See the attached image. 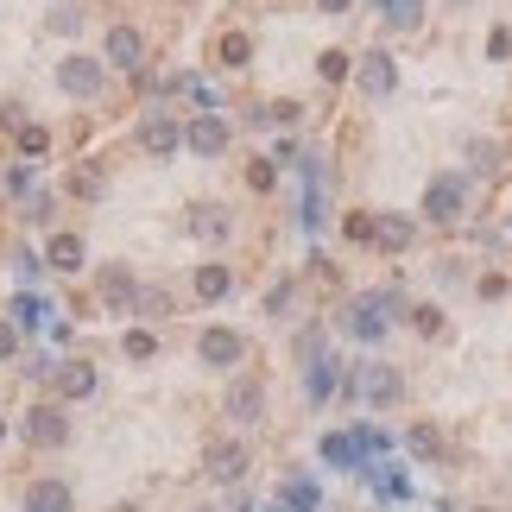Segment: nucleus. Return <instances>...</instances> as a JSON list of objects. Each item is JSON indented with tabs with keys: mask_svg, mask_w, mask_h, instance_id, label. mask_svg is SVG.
I'll use <instances>...</instances> for the list:
<instances>
[{
	"mask_svg": "<svg viewBox=\"0 0 512 512\" xmlns=\"http://www.w3.org/2000/svg\"><path fill=\"white\" fill-rule=\"evenodd\" d=\"M95 298H102L108 317H133V310H140V279H133V266L108 260L102 272H95Z\"/></svg>",
	"mask_w": 512,
	"mask_h": 512,
	"instance_id": "8",
	"label": "nucleus"
},
{
	"mask_svg": "<svg viewBox=\"0 0 512 512\" xmlns=\"http://www.w3.org/2000/svg\"><path fill=\"white\" fill-rule=\"evenodd\" d=\"M19 437H26V449H38V456H57V449H70L76 424H70V405L64 399H38L19 411Z\"/></svg>",
	"mask_w": 512,
	"mask_h": 512,
	"instance_id": "1",
	"label": "nucleus"
},
{
	"mask_svg": "<svg viewBox=\"0 0 512 512\" xmlns=\"http://www.w3.org/2000/svg\"><path fill=\"white\" fill-rule=\"evenodd\" d=\"M121 354H127L133 367L159 361V336H152V329H121Z\"/></svg>",
	"mask_w": 512,
	"mask_h": 512,
	"instance_id": "27",
	"label": "nucleus"
},
{
	"mask_svg": "<svg viewBox=\"0 0 512 512\" xmlns=\"http://www.w3.org/2000/svg\"><path fill=\"white\" fill-rule=\"evenodd\" d=\"M291 361H298V367H317V361H323V323H304V329H298Z\"/></svg>",
	"mask_w": 512,
	"mask_h": 512,
	"instance_id": "31",
	"label": "nucleus"
},
{
	"mask_svg": "<svg viewBox=\"0 0 512 512\" xmlns=\"http://www.w3.org/2000/svg\"><path fill=\"white\" fill-rule=\"evenodd\" d=\"M354 89H361L367 102H386V95L399 89V57H392V51H367V57H354Z\"/></svg>",
	"mask_w": 512,
	"mask_h": 512,
	"instance_id": "11",
	"label": "nucleus"
},
{
	"mask_svg": "<svg viewBox=\"0 0 512 512\" xmlns=\"http://www.w3.org/2000/svg\"><path fill=\"white\" fill-rule=\"evenodd\" d=\"M386 310H399V298H392V291L354 298V304H348V336H354V342H380L386 329H392V317H386Z\"/></svg>",
	"mask_w": 512,
	"mask_h": 512,
	"instance_id": "9",
	"label": "nucleus"
},
{
	"mask_svg": "<svg viewBox=\"0 0 512 512\" xmlns=\"http://www.w3.org/2000/svg\"><path fill=\"white\" fill-rule=\"evenodd\" d=\"M462 159H468V165H475V171L487 177V171H500V159H506V152H500V140H487V133H481V140H468V146H462Z\"/></svg>",
	"mask_w": 512,
	"mask_h": 512,
	"instance_id": "32",
	"label": "nucleus"
},
{
	"mask_svg": "<svg viewBox=\"0 0 512 512\" xmlns=\"http://www.w3.org/2000/svg\"><path fill=\"white\" fill-rule=\"evenodd\" d=\"M241 361H247V336H241V329H228V323L196 329V367H209V373H241Z\"/></svg>",
	"mask_w": 512,
	"mask_h": 512,
	"instance_id": "3",
	"label": "nucleus"
},
{
	"mask_svg": "<svg viewBox=\"0 0 512 512\" xmlns=\"http://www.w3.org/2000/svg\"><path fill=\"white\" fill-rule=\"evenodd\" d=\"M405 329L418 342H443L449 336V310L443 304H405Z\"/></svg>",
	"mask_w": 512,
	"mask_h": 512,
	"instance_id": "21",
	"label": "nucleus"
},
{
	"mask_svg": "<svg viewBox=\"0 0 512 512\" xmlns=\"http://www.w3.org/2000/svg\"><path fill=\"white\" fill-rule=\"evenodd\" d=\"M247 190H279V159H247Z\"/></svg>",
	"mask_w": 512,
	"mask_h": 512,
	"instance_id": "35",
	"label": "nucleus"
},
{
	"mask_svg": "<svg viewBox=\"0 0 512 512\" xmlns=\"http://www.w3.org/2000/svg\"><path fill=\"white\" fill-rule=\"evenodd\" d=\"M342 241L348 247H373V209H348L342 215Z\"/></svg>",
	"mask_w": 512,
	"mask_h": 512,
	"instance_id": "33",
	"label": "nucleus"
},
{
	"mask_svg": "<svg viewBox=\"0 0 512 512\" xmlns=\"http://www.w3.org/2000/svg\"><path fill=\"white\" fill-rule=\"evenodd\" d=\"M102 64L108 70H146V32L140 26H108V38H102Z\"/></svg>",
	"mask_w": 512,
	"mask_h": 512,
	"instance_id": "14",
	"label": "nucleus"
},
{
	"mask_svg": "<svg viewBox=\"0 0 512 512\" xmlns=\"http://www.w3.org/2000/svg\"><path fill=\"white\" fill-rule=\"evenodd\" d=\"M443 7H449V13H462V7H475V0H443Z\"/></svg>",
	"mask_w": 512,
	"mask_h": 512,
	"instance_id": "44",
	"label": "nucleus"
},
{
	"mask_svg": "<svg viewBox=\"0 0 512 512\" xmlns=\"http://www.w3.org/2000/svg\"><path fill=\"white\" fill-rule=\"evenodd\" d=\"M19 342H26V329L13 317H0V361H19Z\"/></svg>",
	"mask_w": 512,
	"mask_h": 512,
	"instance_id": "38",
	"label": "nucleus"
},
{
	"mask_svg": "<svg viewBox=\"0 0 512 512\" xmlns=\"http://www.w3.org/2000/svg\"><path fill=\"white\" fill-rule=\"evenodd\" d=\"M468 512H494V506H468Z\"/></svg>",
	"mask_w": 512,
	"mask_h": 512,
	"instance_id": "45",
	"label": "nucleus"
},
{
	"mask_svg": "<svg viewBox=\"0 0 512 512\" xmlns=\"http://www.w3.org/2000/svg\"><path fill=\"white\" fill-rule=\"evenodd\" d=\"M19 512H76V487L57 481V475H38V481H26V494H19Z\"/></svg>",
	"mask_w": 512,
	"mask_h": 512,
	"instance_id": "15",
	"label": "nucleus"
},
{
	"mask_svg": "<svg viewBox=\"0 0 512 512\" xmlns=\"http://www.w3.org/2000/svg\"><path fill=\"white\" fill-rule=\"evenodd\" d=\"M405 449H411V456H418V462H443V456H449V443H443V430H437V424H430V418H418V424H411V430H405Z\"/></svg>",
	"mask_w": 512,
	"mask_h": 512,
	"instance_id": "23",
	"label": "nucleus"
},
{
	"mask_svg": "<svg viewBox=\"0 0 512 512\" xmlns=\"http://www.w3.org/2000/svg\"><path fill=\"white\" fill-rule=\"evenodd\" d=\"M215 64L222 70H247L253 64V32H241V26H228V32H215Z\"/></svg>",
	"mask_w": 512,
	"mask_h": 512,
	"instance_id": "20",
	"label": "nucleus"
},
{
	"mask_svg": "<svg viewBox=\"0 0 512 512\" xmlns=\"http://www.w3.org/2000/svg\"><path fill=\"white\" fill-rule=\"evenodd\" d=\"M247 468H253V449L241 437H215L203 449V481H215V487H241Z\"/></svg>",
	"mask_w": 512,
	"mask_h": 512,
	"instance_id": "7",
	"label": "nucleus"
},
{
	"mask_svg": "<svg viewBox=\"0 0 512 512\" xmlns=\"http://www.w3.org/2000/svg\"><path fill=\"white\" fill-rule=\"evenodd\" d=\"M177 146H184V121H177V114H146L140 121V152L146 159H171Z\"/></svg>",
	"mask_w": 512,
	"mask_h": 512,
	"instance_id": "17",
	"label": "nucleus"
},
{
	"mask_svg": "<svg viewBox=\"0 0 512 512\" xmlns=\"http://www.w3.org/2000/svg\"><path fill=\"white\" fill-rule=\"evenodd\" d=\"M418 215H424L430 228H456L462 215H468V177H462V171H437V177L424 184Z\"/></svg>",
	"mask_w": 512,
	"mask_h": 512,
	"instance_id": "2",
	"label": "nucleus"
},
{
	"mask_svg": "<svg viewBox=\"0 0 512 512\" xmlns=\"http://www.w3.org/2000/svg\"><path fill=\"white\" fill-rule=\"evenodd\" d=\"M133 317H146V323H171L177 317V298L165 285H140V310H133Z\"/></svg>",
	"mask_w": 512,
	"mask_h": 512,
	"instance_id": "24",
	"label": "nucleus"
},
{
	"mask_svg": "<svg viewBox=\"0 0 512 512\" xmlns=\"http://www.w3.org/2000/svg\"><path fill=\"white\" fill-rule=\"evenodd\" d=\"M304 392H310V405H323L329 392H336V361H329V354L317 367H304Z\"/></svg>",
	"mask_w": 512,
	"mask_h": 512,
	"instance_id": "30",
	"label": "nucleus"
},
{
	"mask_svg": "<svg viewBox=\"0 0 512 512\" xmlns=\"http://www.w3.org/2000/svg\"><path fill=\"white\" fill-rule=\"evenodd\" d=\"M512 57V26L500 19V26H487V64H506Z\"/></svg>",
	"mask_w": 512,
	"mask_h": 512,
	"instance_id": "36",
	"label": "nucleus"
},
{
	"mask_svg": "<svg viewBox=\"0 0 512 512\" xmlns=\"http://www.w3.org/2000/svg\"><path fill=\"white\" fill-rule=\"evenodd\" d=\"M184 146L196 152V159H222V152L234 146V127L215 108H203V114H190V121H184Z\"/></svg>",
	"mask_w": 512,
	"mask_h": 512,
	"instance_id": "10",
	"label": "nucleus"
},
{
	"mask_svg": "<svg viewBox=\"0 0 512 512\" xmlns=\"http://www.w3.org/2000/svg\"><path fill=\"white\" fill-rule=\"evenodd\" d=\"M222 418L241 424V430L266 424V380H260V373H234V380L222 386Z\"/></svg>",
	"mask_w": 512,
	"mask_h": 512,
	"instance_id": "6",
	"label": "nucleus"
},
{
	"mask_svg": "<svg viewBox=\"0 0 512 512\" xmlns=\"http://www.w3.org/2000/svg\"><path fill=\"white\" fill-rule=\"evenodd\" d=\"M83 260H89L83 234H51V247H45V266L51 272H83Z\"/></svg>",
	"mask_w": 512,
	"mask_h": 512,
	"instance_id": "22",
	"label": "nucleus"
},
{
	"mask_svg": "<svg viewBox=\"0 0 512 512\" xmlns=\"http://www.w3.org/2000/svg\"><path fill=\"white\" fill-rule=\"evenodd\" d=\"M108 512H146V506L140 500H121V506H108Z\"/></svg>",
	"mask_w": 512,
	"mask_h": 512,
	"instance_id": "43",
	"label": "nucleus"
},
{
	"mask_svg": "<svg viewBox=\"0 0 512 512\" xmlns=\"http://www.w3.org/2000/svg\"><path fill=\"white\" fill-rule=\"evenodd\" d=\"M95 386H102V373H95V361H83V354L57 361V373H51V392H57L64 405H83V399H95Z\"/></svg>",
	"mask_w": 512,
	"mask_h": 512,
	"instance_id": "13",
	"label": "nucleus"
},
{
	"mask_svg": "<svg viewBox=\"0 0 512 512\" xmlns=\"http://www.w3.org/2000/svg\"><path fill=\"white\" fill-rule=\"evenodd\" d=\"M51 76H57V89H64V95H76V102H95V95L108 89V64H102V57H89V51H64Z\"/></svg>",
	"mask_w": 512,
	"mask_h": 512,
	"instance_id": "5",
	"label": "nucleus"
},
{
	"mask_svg": "<svg viewBox=\"0 0 512 512\" xmlns=\"http://www.w3.org/2000/svg\"><path fill=\"white\" fill-rule=\"evenodd\" d=\"M184 234H190V241H203V247H222L228 234H234V215H228L222 203H190Z\"/></svg>",
	"mask_w": 512,
	"mask_h": 512,
	"instance_id": "16",
	"label": "nucleus"
},
{
	"mask_svg": "<svg viewBox=\"0 0 512 512\" xmlns=\"http://www.w3.org/2000/svg\"><path fill=\"white\" fill-rule=\"evenodd\" d=\"M291 304H298V279L285 272V279H272V285H266V317H272V323H285V317H291Z\"/></svg>",
	"mask_w": 512,
	"mask_h": 512,
	"instance_id": "26",
	"label": "nucleus"
},
{
	"mask_svg": "<svg viewBox=\"0 0 512 512\" xmlns=\"http://www.w3.org/2000/svg\"><path fill=\"white\" fill-rule=\"evenodd\" d=\"M13 140H19V152H26V159H38V152H45V146H51V133H45V127H38V121H26V127H19V133H13Z\"/></svg>",
	"mask_w": 512,
	"mask_h": 512,
	"instance_id": "37",
	"label": "nucleus"
},
{
	"mask_svg": "<svg viewBox=\"0 0 512 512\" xmlns=\"http://www.w3.org/2000/svg\"><path fill=\"white\" fill-rule=\"evenodd\" d=\"M468 279V260H462V253H443V260H437V285H462Z\"/></svg>",
	"mask_w": 512,
	"mask_h": 512,
	"instance_id": "39",
	"label": "nucleus"
},
{
	"mask_svg": "<svg viewBox=\"0 0 512 512\" xmlns=\"http://www.w3.org/2000/svg\"><path fill=\"white\" fill-rule=\"evenodd\" d=\"M348 392H354L367 411H392V405H405V373L392 367V361H367L361 373H354Z\"/></svg>",
	"mask_w": 512,
	"mask_h": 512,
	"instance_id": "4",
	"label": "nucleus"
},
{
	"mask_svg": "<svg viewBox=\"0 0 512 512\" xmlns=\"http://www.w3.org/2000/svg\"><path fill=\"white\" fill-rule=\"evenodd\" d=\"M7 437H13V424H7V411H0V449H7Z\"/></svg>",
	"mask_w": 512,
	"mask_h": 512,
	"instance_id": "42",
	"label": "nucleus"
},
{
	"mask_svg": "<svg viewBox=\"0 0 512 512\" xmlns=\"http://www.w3.org/2000/svg\"><path fill=\"white\" fill-rule=\"evenodd\" d=\"M83 26H89V13L76 7V0H70V7H51V13H45V32H51V38H76Z\"/></svg>",
	"mask_w": 512,
	"mask_h": 512,
	"instance_id": "29",
	"label": "nucleus"
},
{
	"mask_svg": "<svg viewBox=\"0 0 512 512\" xmlns=\"http://www.w3.org/2000/svg\"><path fill=\"white\" fill-rule=\"evenodd\" d=\"M386 7V32H418L424 26V0H380Z\"/></svg>",
	"mask_w": 512,
	"mask_h": 512,
	"instance_id": "25",
	"label": "nucleus"
},
{
	"mask_svg": "<svg viewBox=\"0 0 512 512\" xmlns=\"http://www.w3.org/2000/svg\"><path fill=\"white\" fill-rule=\"evenodd\" d=\"M64 196H76V203H102V196H108V171L102 165H70L64 171Z\"/></svg>",
	"mask_w": 512,
	"mask_h": 512,
	"instance_id": "19",
	"label": "nucleus"
},
{
	"mask_svg": "<svg viewBox=\"0 0 512 512\" xmlns=\"http://www.w3.org/2000/svg\"><path fill=\"white\" fill-rule=\"evenodd\" d=\"M317 13H323V19H348L354 0H317Z\"/></svg>",
	"mask_w": 512,
	"mask_h": 512,
	"instance_id": "41",
	"label": "nucleus"
},
{
	"mask_svg": "<svg viewBox=\"0 0 512 512\" xmlns=\"http://www.w3.org/2000/svg\"><path fill=\"white\" fill-rule=\"evenodd\" d=\"M506 291H512V279H506V272H494V266H487V272H475V298H481V304H500Z\"/></svg>",
	"mask_w": 512,
	"mask_h": 512,
	"instance_id": "34",
	"label": "nucleus"
},
{
	"mask_svg": "<svg viewBox=\"0 0 512 512\" xmlns=\"http://www.w3.org/2000/svg\"><path fill=\"white\" fill-rule=\"evenodd\" d=\"M411 247H418V215L373 209V253H411Z\"/></svg>",
	"mask_w": 512,
	"mask_h": 512,
	"instance_id": "12",
	"label": "nucleus"
},
{
	"mask_svg": "<svg viewBox=\"0 0 512 512\" xmlns=\"http://www.w3.org/2000/svg\"><path fill=\"white\" fill-rule=\"evenodd\" d=\"M7 190L26 196V190H32V165H7Z\"/></svg>",
	"mask_w": 512,
	"mask_h": 512,
	"instance_id": "40",
	"label": "nucleus"
},
{
	"mask_svg": "<svg viewBox=\"0 0 512 512\" xmlns=\"http://www.w3.org/2000/svg\"><path fill=\"white\" fill-rule=\"evenodd\" d=\"M190 298L196 304H228L234 298V266L228 260H203L190 272Z\"/></svg>",
	"mask_w": 512,
	"mask_h": 512,
	"instance_id": "18",
	"label": "nucleus"
},
{
	"mask_svg": "<svg viewBox=\"0 0 512 512\" xmlns=\"http://www.w3.org/2000/svg\"><path fill=\"white\" fill-rule=\"evenodd\" d=\"M317 76H323L329 89H336V83H354V57H348L342 45H329V51L317 57Z\"/></svg>",
	"mask_w": 512,
	"mask_h": 512,
	"instance_id": "28",
	"label": "nucleus"
}]
</instances>
